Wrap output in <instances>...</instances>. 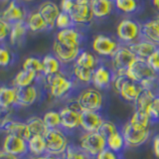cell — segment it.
<instances>
[{"mask_svg": "<svg viewBox=\"0 0 159 159\" xmlns=\"http://www.w3.org/2000/svg\"><path fill=\"white\" fill-rule=\"evenodd\" d=\"M81 111L77 102L62 108L59 111L61 116V126L70 130L79 128L81 123Z\"/></svg>", "mask_w": 159, "mask_h": 159, "instance_id": "12", "label": "cell"}, {"mask_svg": "<svg viewBox=\"0 0 159 159\" xmlns=\"http://www.w3.org/2000/svg\"><path fill=\"white\" fill-rule=\"evenodd\" d=\"M73 74L79 82H81L83 84H89L92 83L93 71L91 69L80 67L75 64L73 67Z\"/></svg>", "mask_w": 159, "mask_h": 159, "instance_id": "36", "label": "cell"}, {"mask_svg": "<svg viewBox=\"0 0 159 159\" xmlns=\"http://www.w3.org/2000/svg\"><path fill=\"white\" fill-rule=\"evenodd\" d=\"M155 92L150 91V89H143L142 93H140V96L138 97L134 103H135V109L136 111H141L145 112V109L148 107V104L151 102V101L154 98V97L156 96Z\"/></svg>", "mask_w": 159, "mask_h": 159, "instance_id": "33", "label": "cell"}, {"mask_svg": "<svg viewBox=\"0 0 159 159\" xmlns=\"http://www.w3.org/2000/svg\"><path fill=\"white\" fill-rule=\"evenodd\" d=\"M75 3H81V2H87L89 1V0H73Z\"/></svg>", "mask_w": 159, "mask_h": 159, "instance_id": "53", "label": "cell"}, {"mask_svg": "<svg viewBox=\"0 0 159 159\" xmlns=\"http://www.w3.org/2000/svg\"><path fill=\"white\" fill-rule=\"evenodd\" d=\"M38 97V92L35 87L29 86L25 88H16V102L20 106L29 107L33 104Z\"/></svg>", "mask_w": 159, "mask_h": 159, "instance_id": "22", "label": "cell"}, {"mask_svg": "<svg viewBox=\"0 0 159 159\" xmlns=\"http://www.w3.org/2000/svg\"><path fill=\"white\" fill-rule=\"evenodd\" d=\"M11 61V55L4 48H0V67H5Z\"/></svg>", "mask_w": 159, "mask_h": 159, "instance_id": "46", "label": "cell"}, {"mask_svg": "<svg viewBox=\"0 0 159 159\" xmlns=\"http://www.w3.org/2000/svg\"><path fill=\"white\" fill-rule=\"evenodd\" d=\"M150 121L151 119L149 118V116L145 112L141 111H136V109L128 120L130 124L139 128H149Z\"/></svg>", "mask_w": 159, "mask_h": 159, "instance_id": "35", "label": "cell"}, {"mask_svg": "<svg viewBox=\"0 0 159 159\" xmlns=\"http://www.w3.org/2000/svg\"><path fill=\"white\" fill-rule=\"evenodd\" d=\"M1 127L4 131L8 134H13L20 138L24 139L25 141H28L31 138L32 134L30 132V129L26 123L13 121V120H4L1 123Z\"/></svg>", "mask_w": 159, "mask_h": 159, "instance_id": "17", "label": "cell"}, {"mask_svg": "<svg viewBox=\"0 0 159 159\" xmlns=\"http://www.w3.org/2000/svg\"><path fill=\"white\" fill-rule=\"evenodd\" d=\"M74 5H75V2L73 1V0H61V10H62V12L69 14L70 11L72 10Z\"/></svg>", "mask_w": 159, "mask_h": 159, "instance_id": "48", "label": "cell"}, {"mask_svg": "<svg viewBox=\"0 0 159 159\" xmlns=\"http://www.w3.org/2000/svg\"><path fill=\"white\" fill-rule=\"evenodd\" d=\"M28 27L32 32H40L45 29H48V25L42 17V15L37 11L30 15L28 19Z\"/></svg>", "mask_w": 159, "mask_h": 159, "instance_id": "34", "label": "cell"}, {"mask_svg": "<svg viewBox=\"0 0 159 159\" xmlns=\"http://www.w3.org/2000/svg\"><path fill=\"white\" fill-rule=\"evenodd\" d=\"M25 17V11L24 10L16 5L14 1L10 2V4L7 6V8L2 12V17L4 21L6 22H21Z\"/></svg>", "mask_w": 159, "mask_h": 159, "instance_id": "23", "label": "cell"}, {"mask_svg": "<svg viewBox=\"0 0 159 159\" xmlns=\"http://www.w3.org/2000/svg\"><path fill=\"white\" fill-rule=\"evenodd\" d=\"M24 139L20 138L13 134H7L3 142V150L13 155H21L28 150V144Z\"/></svg>", "mask_w": 159, "mask_h": 159, "instance_id": "16", "label": "cell"}, {"mask_svg": "<svg viewBox=\"0 0 159 159\" xmlns=\"http://www.w3.org/2000/svg\"><path fill=\"white\" fill-rule=\"evenodd\" d=\"M114 7L119 13L130 15L138 11L139 1L138 0H114Z\"/></svg>", "mask_w": 159, "mask_h": 159, "instance_id": "26", "label": "cell"}, {"mask_svg": "<svg viewBox=\"0 0 159 159\" xmlns=\"http://www.w3.org/2000/svg\"><path fill=\"white\" fill-rule=\"evenodd\" d=\"M141 38L159 48V20L157 18L141 24Z\"/></svg>", "mask_w": 159, "mask_h": 159, "instance_id": "21", "label": "cell"}, {"mask_svg": "<svg viewBox=\"0 0 159 159\" xmlns=\"http://www.w3.org/2000/svg\"><path fill=\"white\" fill-rule=\"evenodd\" d=\"M57 41L67 44H73V45H81L82 43V35L76 29L71 27L67 29L60 30L56 35Z\"/></svg>", "mask_w": 159, "mask_h": 159, "instance_id": "24", "label": "cell"}, {"mask_svg": "<svg viewBox=\"0 0 159 159\" xmlns=\"http://www.w3.org/2000/svg\"><path fill=\"white\" fill-rule=\"evenodd\" d=\"M146 61L149 64V66H150L156 73L159 74V48H157L156 51L154 52Z\"/></svg>", "mask_w": 159, "mask_h": 159, "instance_id": "44", "label": "cell"}, {"mask_svg": "<svg viewBox=\"0 0 159 159\" xmlns=\"http://www.w3.org/2000/svg\"><path fill=\"white\" fill-rule=\"evenodd\" d=\"M117 131H119L117 126L113 122L108 121V120H104L98 130V132L101 133L104 138L108 137L109 135H111V134L116 133Z\"/></svg>", "mask_w": 159, "mask_h": 159, "instance_id": "42", "label": "cell"}, {"mask_svg": "<svg viewBox=\"0 0 159 159\" xmlns=\"http://www.w3.org/2000/svg\"><path fill=\"white\" fill-rule=\"evenodd\" d=\"M23 70L31 71L36 73L37 75L39 73H43V65L42 61L38 58L35 57H29L24 61L23 63Z\"/></svg>", "mask_w": 159, "mask_h": 159, "instance_id": "40", "label": "cell"}, {"mask_svg": "<svg viewBox=\"0 0 159 159\" xmlns=\"http://www.w3.org/2000/svg\"><path fill=\"white\" fill-rule=\"evenodd\" d=\"M24 1H33V0H24Z\"/></svg>", "mask_w": 159, "mask_h": 159, "instance_id": "56", "label": "cell"}, {"mask_svg": "<svg viewBox=\"0 0 159 159\" xmlns=\"http://www.w3.org/2000/svg\"><path fill=\"white\" fill-rule=\"evenodd\" d=\"M53 52L60 62L63 64H69L76 61L81 53V45H73L59 42L55 40L53 44Z\"/></svg>", "mask_w": 159, "mask_h": 159, "instance_id": "10", "label": "cell"}, {"mask_svg": "<svg viewBox=\"0 0 159 159\" xmlns=\"http://www.w3.org/2000/svg\"><path fill=\"white\" fill-rule=\"evenodd\" d=\"M74 24H89L93 20V14L89 6V1L75 3L69 13Z\"/></svg>", "mask_w": 159, "mask_h": 159, "instance_id": "13", "label": "cell"}, {"mask_svg": "<svg viewBox=\"0 0 159 159\" xmlns=\"http://www.w3.org/2000/svg\"><path fill=\"white\" fill-rule=\"evenodd\" d=\"M16 102V89L0 88V108H7Z\"/></svg>", "mask_w": 159, "mask_h": 159, "instance_id": "29", "label": "cell"}, {"mask_svg": "<svg viewBox=\"0 0 159 159\" xmlns=\"http://www.w3.org/2000/svg\"><path fill=\"white\" fill-rule=\"evenodd\" d=\"M116 36L121 43L129 45L141 39V24L135 20L124 18L116 27Z\"/></svg>", "mask_w": 159, "mask_h": 159, "instance_id": "3", "label": "cell"}, {"mask_svg": "<svg viewBox=\"0 0 159 159\" xmlns=\"http://www.w3.org/2000/svg\"><path fill=\"white\" fill-rule=\"evenodd\" d=\"M103 121H104L103 118L98 111H81V123H80V127L84 132H98Z\"/></svg>", "mask_w": 159, "mask_h": 159, "instance_id": "14", "label": "cell"}, {"mask_svg": "<svg viewBox=\"0 0 159 159\" xmlns=\"http://www.w3.org/2000/svg\"><path fill=\"white\" fill-rule=\"evenodd\" d=\"M121 133L125 145L130 147H138L148 140L149 136H150V129L136 127L127 121V123L123 126Z\"/></svg>", "mask_w": 159, "mask_h": 159, "instance_id": "8", "label": "cell"}, {"mask_svg": "<svg viewBox=\"0 0 159 159\" xmlns=\"http://www.w3.org/2000/svg\"><path fill=\"white\" fill-rule=\"evenodd\" d=\"M46 142V152L50 155L58 156L66 152L69 146L68 138L58 128H51L44 135Z\"/></svg>", "mask_w": 159, "mask_h": 159, "instance_id": "5", "label": "cell"}, {"mask_svg": "<svg viewBox=\"0 0 159 159\" xmlns=\"http://www.w3.org/2000/svg\"><path fill=\"white\" fill-rule=\"evenodd\" d=\"M96 159H119V157L116 152H114L107 147L102 152H99L98 154L96 156Z\"/></svg>", "mask_w": 159, "mask_h": 159, "instance_id": "45", "label": "cell"}, {"mask_svg": "<svg viewBox=\"0 0 159 159\" xmlns=\"http://www.w3.org/2000/svg\"><path fill=\"white\" fill-rule=\"evenodd\" d=\"M126 76L129 79H131L132 81L139 83L143 87L148 83L156 81L159 74L149 66L146 60L137 58L131 66L128 68L126 71Z\"/></svg>", "mask_w": 159, "mask_h": 159, "instance_id": "2", "label": "cell"}, {"mask_svg": "<svg viewBox=\"0 0 159 159\" xmlns=\"http://www.w3.org/2000/svg\"><path fill=\"white\" fill-rule=\"evenodd\" d=\"M38 12L42 15V17L48 25V29H52L56 26L57 18L62 11L54 2L46 1L40 5Z\"/></svg>", "mask_w": 159, "mask_h": 159, "instance_id": "20", "label": "cell"}, {"mask_svg": "<svg viewBox=\"0 0 159 159\" xmlns=\"http://www.w3.org/2000/svg\"><path fill=\"white\" fill-rule=\"evenodd\" d=\"M112 84L121 98L128 102H135L143 91L141 84L129 79L126 74L114 75Z\"/></svg>", "mask_w": 159, "mask_h": 159, "instance_id": "1", "label": "cell"}, {"mask_svg": "<svg viewBox=\"0 0 159 159\" xmlns=\"http://www.w3.org/2000/svg\"><path fill=\"white\" fill-rule=\"evenodd\" d=\"M89 6L93 11V17L98 19L108 17L116 9L114 0H89Z\"/></svg>", "mask_w": 159, "mask_h": 159, "instance_id": "19", "label": "cell"}, {"mask_svg": "<svg viewBox=\"0 0 159 159\" xmlns=\"http://www.w3.org/2000/svg\"><path fill=\"white\" fill-rule=\"evenodd\" d=\"M113 78L114 73L111 69L103 65H98V67L93 71L92 83L96 89H102L108 88L109 84H112Z\"/></svg>", "mask_w": 159, "mask_h": 159, "instance_id": "15", "label": "cell"}, {"mask_svg": "<svg viewBox=\"0 0 159 159\" xmlns=\"http://www.w3.org/2000/svg\"><path fill=\"white\" fill-rule=\"evenodd\" d=\"M157 83H158V86H159V76H158V79H157ZM158 94H159V89H158Z\"/></svg>", "mask_w": 159, "mask_h": 159, "instance_id": "54", "label": "cell"}, {"mask_svg": "<svg viewBox=\"0 0 159 159\" xmlns=\"http://www.w3.org/2000/svg\"><path fill=\"white\" fill-rule=\"evenodd\" d=\"M79 146L89 156L96 157L107 148V140L99 132H84L80 138Z\"/></svg>", "mask_w": 159, "mask_h": 159, "instance_id": "7", "label": "cell"}, {"mask_svg": "<svg viewBox=\"0 0 159 159\" xmlns=\"http://www.w3.org/2000/svg\"><path fill=\"white\" fill-rule=\"evenodd\" d=\"M26 124L28 125L30 132L32 135H42L44 136L49 130V128L45 124L43 118H40L38 116H32L27 119Z\"/></svg>", "mask_w": 159, "mask_h": 159, "instance_id": "27", "label": "cell"}, {"mask_svg": "<svg viewBox=\"0 0 159 159\" xmlns=\"http://www.w3.org/2000/svg\"><path fill=\"white\" fill-rule=\"evenodd\" d=\"M10 32V26L9 24L4 21L3 19L0 18V41H2L7 37L8 33Z\"/></svg>", "mask_w": 159, "mask_h": 159, "instance_id": "47", "label": "cell"}, {"mask_svg": "<svg viewBox=\"0 0 159 159\" xmlns=\"http://www.w3.org/2000/svg\"><path fill=\"white\" fill-rule=\"evenodd\" d=\"M152 4H153V6L155 7V9L159 12V0H152Z\"/></svg>", "mask_w": 159, "mask_h": 159, "instance_id": "52", "label": "cell"}, {"mask_svg": "<svg viewBox=\"0 0 159 159\" xmlns=\"http://www.w3.org/2000/svg\"><path fill=\"white\" fill-rule=\"evenodd\" d=\"M0 159H18L17 156L13 155V154H10L3 151H0Z\"/></svg>", "mask_w": 159, "mask_h": 159, "instance_id": "50", "label": "cell"}, {"mask_svg": "<svg viewBox=\"0 0 159 159\" xmlns=\"http://www.w3.org/2000/svg\"><path fill=\"white\" fill-rule=\"evenodd\" d=\"M126 46L135 55L136 58L142 60H147L158 48L151 42L147 41V40H144L142 38L140 40H138L137 42L126 45Z\"/></svg>", "mask_w": 159, "mask_h": 159, "instance_id": "18", "label": "cell"}, {"mask_svg": "<svg viewBox=\"0 0 159 159\" xmlns=\"http://www.w3.org/2000/svg\"><path fill=\"white\" fill-rule=\"evenodd\" d=\"M43 120L49 129L58 128V126L61 125V116H60V112L55 111H47L44 114Z\"/></svg>", "mask_w": 159, "mask_h": 159, "instance_id": "38", "label": "cell"}, {"mask_svg": "<svg viewBox=\"0 0 159 159\" xmlns=\"http://www.w3.org/2000/svg\"><path fill=\"white\" fill-rule=\"evenodd\" d=\"M156 18H157V19H158V20H159V15H158V16H157V17H156Z\"/></svg>", "mask_w": 159, "mask_h": 159, "instance_id": "57", "label": "cell"}, {"mask_svg": "<svg viewBox=\"0 0 159 159\" xmlns=\"http://www.w3.org/2000/svg\"><path fill=\"white\" fill-rule=\"evenodd\" d=\"M46 83L48 84L50 93L54 98L64 97L73 88V82L61 72L47 76Z\"/></svg>", "mask_w": 159, "mask_h": 159, "instance_id": "9", "label": "cell"}, {"mask_svg": "<svg viewBox=\"0 0 159 159\" xmlns=\"http://www.w3.org/2000/svg\"><path fill=\"white\" fill-rule=\"evenodd\" d=\"M75 64L80 67L91 69L94 71L98 67V58L97 57V55L89 51H81L75 61Z\"/></svg>", "mask_w": 159, "mask_h": 159, "instance_id": "25", "label": "cell"}, {"mask_svg": "<svg viewBox=\"0 0 159 159\" xmlns=\"http://www.w3.org/2000/svg\"><path fill=\"white\" fill-rule=\"evenodd\" d=\"M43 65V74L45 76H50V75L56 74L60 72L61 69V62L53 56V55H47L42 60Z\"/></svg>", "mask_w": 159, "mask_h": 159, "instance_id": "28", "label": "cell"}, {"mask_svg": "<svg viewBox=\"0 0 159 159\" xmlns=\"http://www.w3.org/2000/svg\"><path fill=\"white\" fill-rule=\"evenodd\" d=\"M28 149L33 154L40 156L44 152H46V142L42 135H32L31 138L27 141Z\"/></svg>", "mask_w": 159, "mask_h": 159, "instance_id": "31", "label": "cell"}, {"mask_svg": "<svg viewBox=\"0 0 159 159\" xmlns=\"http://www.w3.org/2000/svg\"><path fill=\"white\" fill-rule=\"evenodd\" d=\"M137 58L126 45H121L111 58V67L114 75L126 74L128 68L133 64Z\"/></svg>", "mask_w": 159, "mask_h": 159, "instance_id": "6", "label": "cell"}, {"mask_svg": "<svg viewBox=\"0 0 159 159\" xmlns=\"http://www.w3.org/2000/svg\"><path fill=\"white\" fill-rule=\"evenodd\" d=\"M0 116H1V108H0ZM1 125V124H0Z\"/></svg>", "mask_w": 159, "mask_h": 159, "instance_id": "55", "label": "cell"}, {"mask_svg": "<svg viewBox=\"0 0 159 159\" xmlns=\"http://www.w3.org/2000/svg\"><path fill=\"white\" fill-rule=\"evenodd\" d=\"M65 159H93V157L84 152L80 146L69 145L65 152Z\"/></svg>", "mask_w": 159, "mask_h": 159, "instance_id": "37", "label": "cell"}, {"mask_svg": "<svg viewBox=\"0 0 159 159\" xmlns=\"http://www.w3.org/2000/svg\"><path fill=\"white\" fill-rule=\"evenodd\" d=\"M76 102L81 111H99L103 104V96L96 88H87L79 93Z\"/></svg>", "mask_w": 159, "mask_h": 159, "instance_id": "4", "label": "cell"}, {"mask_svg": "<svg viewBox=\"0 0 159 159\" xmlns=\"http://www.w3.org/2000/svg\"><path fill=\"white\" fill-rule=\"evenodd\" d=\"M73 25L74 23L68 13H65V12L60 13L56 21V27H58L60 30H63V29L71 28Z\"/></svg>", "mask_w": 159, "mask_h": 159, "instance_id": "43", "label": "cell"}, {"mask_svg": "<svg viewBox=\"0 0 159 159\" xmlns=\"http://www.w3.org/2000/svg\"><path fill=\"white\" fill-rule=\"evenodd\" d=\"M32 159H61L59 158L58 156H55V155H46V156H37V157H34Z\"/></svg>", "mask_w": 159, "mask_h": 159, "instance_id": "51", "label": "cell"}, {"mask_svg": "<svg viewBox=\"0 0 159 159\" xmlns=\"http://www.w3.org/2000/svg\"><path fill=\"white\" fill-rule=\"evenodd\" d=\"M25 33H26V26H25L23 21L14 23L11 31H10V42L11 44L17 43L24 36Z\"/></svg>", "mask_w": 159, "mask_h": 159, "instance_id": "39", "label": "cell"}, {"mask_svg": "<svg viewBox=\"0 0 159 159\" xmlns=\"http://www.w3.org/2000/svg\"><path fill=\"white\" fill-rule=\"evenodd\" d=\"M119 46L120 45H118V43L113 38L103 34L97 35L92 43L93 52L101 57L111 58Z\"/></svg>", "mask_w": 159, "mask_h": 159, "instance_id": "11", "label": "cell"}, {"mask_svg": "<svg viewBox=\"0 0 159 159\" xmlns=\"http://www.w3.org/2000/svg\"><path fill=\"white\" fill-rule=\"evenodd\" d=\"M37 74L27 71V70H21L14 79V84L16 86V88H25L31 86V84L35 81L36 79Z\"/></svg>", "mask_w": 159, "mask_h": 159, "instance_id": "30", "label": "cell"}, {"mask_svg": "<svg viewBox=\"0 0 159 159\" xmlns=\"http://www.w3.org/2000/svg\"><path fill=\"white\" fill-rule=\"evenodd\" d=\"M152 149L153 153L155 157L159 158V134H156L153 137V142H152Z\"/></svg>", "mask_w": 159, "mask_h": 159, "instance_id": "49", "label": "cell"}, {"mask_svg": "<svg viewBox=\"0 0 159 159\" xmlns=\"http://www.w3.org/2000/svg\"><path fill=\"white\" fill-rule=\"evenodd\" d=\"M106 140H107V147L116 153L120 152L124 148V146H125L124 138L120 131H117L111 134V135H109L108 137L106 138Z\"/></svg>", "mask_w": 159, "mask_h": 159, "instance_id": "32", "label": "cell"}, {"mask_svg": "<svg viewBox=\"0 0 159 159\" xmlns=\"http://www.w3.org/2000/svg\"><path fill=\"white\" fill-rule=\"evenodd\" d=\"M145 113L151 120L159 119V94H156L145 109Z\"/></svg>", "mask_w": 159, "mask_h": 159, "instance_id": "41", "label": "cell"}]
</instances>
